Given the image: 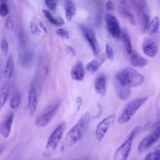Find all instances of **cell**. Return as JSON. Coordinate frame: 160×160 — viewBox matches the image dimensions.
I'll use <instances>...</instances> for the list:
<instances>
[{"label":"cell","instance_id":"obj_1","mask_svg":"<svg viewBox=\"0 0 160 160\" xmlns=\"http://www.w3.org/2000/svg\"><path fill=\"white\" fill-rule=\"evenodd\" d=\"M91 118L89 112H85L76 122V123L69 130L65 138V145L67 147H72L78 143L86 133Z\"/></svg>","mask_w":160,"mask_h":160},{"label":"cell","instance_id":"obj_2","mask_svg":"<svg viewBox=\"0 0 160 160\" xmlns=\"http://www.w3.org/2000/svg\"><path fill=\"white\" fill-rule=\"evenodd\" d=\"M116 81L130 88H136L142 84L144 78L135 69L126 67L117 72Z\"/></svg>","mask_w":160,"mask_h":160},{"label":"cell","instance_id":"obj_3","mask_svg":"<svg viewBox=\"0 0 160 160\" xmlns=\"http://www.w3.org/2000/svg\"><path fill=\"white\" fill-rule=\"evenodd\" d=\"M140 131V126H137L132 129L124 142L116 149L114 152L115 160H127L132 148L133 140L139 134Z\"/></svg>","mask_w":160,"mask_h":160},{"label":"cell","instance_id":"obj_4","mask_svg":"<svg viewBox=\"0 0 160 160\" xmlns=\"http://www.w3.org/2000/svg\"><path fill=\"white\" fill-rule=\"evenodd\" d=\"M148 96H146L130 101L124 107L122 112L118 117L117 122L119 124H125L129 121L138 109L146 102Z\"/></svg>","mask_w":160,"mask_h":160},{"label":"cell","instance_id":"obj_5","mask_svg":"<svg viewBox=\"0 0 160 160\" xmlns=\"http://www.w3.org/2000/svg\"><path fill=\"white\" fill-rule=\"evenodd\" d=\"M66 122L64 121H62L56 126L51 134L45 147L44 154L46 155L49 156L56 149L62 137L66 128Z\"/></svg>","mask_w":160,"mask_h":160},{"label":"cell","instance_id":"obj_6","mask_svg":"<svg viewBox=\"0 0 160 160\" xmlns=\"http://www.w3.org/2000/svg\"><path fill=\"white\" fill-rule=\"evenodd\" d=\"M60 101L56 99L47 108V109L36 120V125L39 128L47 126L54 118L60 107Z\"/></svg>","mask_w":160,"mask_h":160},{"label":"cell","instance_id":"obj_7","mask_svg":"<svg viewBox=\"0 0 160 160\" xmlns=\"http://www.w3.org/2000/svg\"><path fill=\"white\" fill-rule=\"evenodd\" d=\"M159 41V34L157 32L150 37L144 39L142 48L144 53L150 58L156 56L158 52V45Z\"/></svg>","mask_w":160,"mask_h":160},{"label":"cell","instance_id":"obj_8","mask_svg":"<svg viewBox=\"0 0 160 160\" xmlns=\"http://www.w3.org/2000/svg\"><path fill=\"white\" fill-rule=\"evenodd\" d=\"M106 29L109 34L114 39H119L121 36V31L119 21L116 16L108 12L105 15Z\"/></svg>","mask_w":160,"mask_h":160},{"label":"cell","instance_id":"obj_9","mask_svg":"<svg viewBox=\"0 0 160 160\" xmlns=\"http://www.w3.org/2000/svg\"><path fill=\"white\" fill-rule=\"evenodd\" d=\"M116 119L114 114H110L104 118L97 125L95 130V138L98 141H101L106 135L108 129L114 124Z\"/></svg>","mask_w":160,"mask_h":160},{"label":"cell","instance_id":"obj_10","mask_svg":"<svg viewBox=\"0 0 160 160\" xmlns=\"http://www.w3.org/2000/svg\"><path fill=\"white\" fill-rule=\"evenodd\" d=\"M80 27L82 33L91 49L94 55L98 56L100 53V46L95 34L90 28L85 26L81 25Z\"/></svg>","mask_w":160,"mask_h":160},{"label":"cell","instance_id":"obj_11","mask_svg":"<svg viewBox=\"0 0 160 160\" xmlns=\"http://www.w3.org/2000/svg\"><path fill=\"white\" fill-rule=\"evenodd\" d=\"M160 138V125L156 128V129L150 134L144 137L139 143L138 150L139 153L144 152L149 148L153 144H154Z\"/></svg>","mask_w":160,"mask_h":160},{"label":"cell","instance_id":"obj_12","mask_svg":"<svg viewBox=\"0 0 160 160\" xmlns=\"http://www.w3.org/2000/svg\"><path fill=\"white\" fill-rule=\"evenodd\" d=\"M38 104L37 91L34 84L30 86L28 96V108L31 116H33L36 111Z\"/></svg>","mask_w":160,"mask_h":160},{"label":"cell","instance_id":"obj_13","mask_svg":"<svg viewBox=\"0 0 160 160\" xmlns=\"http://www.w3.org/2000/svg\"><path fill=\"white\" fill-rule=\"evenodd\" d=\"M14 121V114L10 112L0 124V135L4 138H8L11 132Z\"/></svg>","mask_w":160,"mask_h":160},{"label":"cell","instance_id":"obj_14","mask_svg":"<svg viewBox=\"0 0 160 160\" xmlns=\"http://www.w3.org/2000/svg\"><path fill=\"white\" fill-rule=\"evenodd\" d=\"M106 54H99L95 59L91 60L86 64V70L91 74L96 72L106 61Z\"/></svg>","mask_w":160,"mask_h":160},{"label":"cell","instance_id":"obj_15","mask_svg":"<svg viewBox=\"0 0 160 160\" xmlns=\"http://www.w3.org/2000/svg\"><path fill=\"white\" fill-rule=\"evenodd\" d=\"M94 89L101 96H105L106 92V78L104 74H99L94 81Z\"/></svg>","mask_w":160,"mask_h":160},{"label":"cell","instance_id":"obj_16","mask_svg":"<svg viewBox=\"0 0 160 160\" xmlns=\"http://www.w3.org/2000/svg\"><path fill=\"white\" fill-rule=\"evenodd\" d=\"M85 69L81 62H76L71 71L72 79L76 81H82L85 77Z\"/></svg>","mask_w":160,"mask_h":160},{"label":"cell","instance_id":"obj_17","mask_svg":"<svg viewBox=\"0 0 160 160\" xmlns=\"http://www.w3.org/2000/svg\"><path fill=\"white\" fill-rule=\"evenodd\" d=\"M115 89L117 96L119 99L124 101L129 98L131 92V88L129 86L116 81Z\"/></svg>","mask_w":160,"mask_h":160},{"label":"cell","instance_id":"obj_18","mask_svg":"<svg viewBox=\"0 0 160 160\" xmlns=\"http://www.w3.org/2000/svg\"><path fill=\"white\" fill-rule=\"evenodd\" d=\"M130 62L133 66L139 68H143L149 62L147 59L139 55L138 52L134 50H132L130 54Z\"/></svg>","mask_w":160,"mask_h":160},{"label":"cell","instance_id":"obj_19","mask_svg":"<svg viewBox=\"0 0 160 160\" xmlns=\"http://www.w3.org/2000/svg\"><path fill=\"white\" fill-rule=\"evenodd\" d=\"M64 6L66 18L70 22L76 14V6L72 0H64Z\"/></svg>","mask_w":160,"mask_h":160},{"label":"cell","instance_id":"obj_20","mask_svg":"<svg viewBox=\"0 0 160 160\" xmlns=\"http://www.w3.org/2000/svg\"><path fill=\"white\" fill-rule=\"evenodd\" d=\"M42 12L44 14V16H45L46 19L51 24H53L58 27L62 26V25L64 24V21L61 17L58 16V17L55 18L52 16V14L49 11H48L47 9H42Z\"/></svg>","mask_w":160,"mask_h":160},{"label":"cell","instance_id":"obj_21","mask_svg":"<svg viewBox=\"0 0 160 160\" xmlns=\"http://www.w3.org/2000/svg\"><path fill=\"white\" fill-rule=\"evenodd\" d=\"M14 62L13 58L11 55H9L7 59L6 64L4 69V76L8 79H11L14 74Z\"/></svg>","mask_w":160,"mask_h":160},{"label":"cell","instance_id":"obj_22","mask_svg":"<svg viewBox=\"0 0 160 160\" xmlns=\"http://www.w3.org/2000/svg\"><path fill=\"white\" fill-rule=\"evenodd\" d=\"M159 26H160L159 18L158 16H156L153 19H152L149 23V25L147 28V31L148 34L151 36L158 32Z\"/></svg>","mask_w":160,"mask_h":160},{"label":"cell","instance_id":"obj_23","mask_svg":"<svg viewBox=\"0 0 160 160\" xmlns=\"http://www.w3.org/2000/svg\"><path fill=\"white\" fill-rule=\"evenodd\" d=\"M121 38L122 39V41L123 42L124 44V49L126 51V52L130 55V54L132 52V46H131V39H130V37L128 34V32H127V31L125 29H124L122 32H121Z\"/></svg>","mask_w":160,"mask_h":160},{"label":"cell","instance_id":"obj_24","mask_svg":"<svg viewBox=\"0 0 160 160\" xmlns=\"http://www.w3.org/2000/svg\"><path fill=\"white\" fill-rule=\"evenodd\" d=\"M139 12H141V31L142 32H144L146 31H147L148 26L149 25V23L150 22V18L149 15L144 12L142 8H138Z\"/></svg>","mask_w":160,"mask_h":160},{"label":"cell","instance_id":"obj_25","mask_svg":"<svg viewBox=\"0 0 160 160\" xmlns=\"http://www.w3.org/2000/svg\"><path fill=\"white\" fill-rule=\"evenodd\" d=\"M9 88L8 84H4L0 89V109L4 106L9 96Z\"/></svg>","mask_w":160,"mask_h":160},{"label":"cell","instance_id":"obj_26","mask_svg":"<svg viewBox=\"0 0 160 160\" xmlns=\"http://www.w3.org/2000/svg\"><path fill=\"white\" fill-rule=\"evenodd\" d=\"M21 103V95L19 92L16 91L12 96L10 101V107L11 109H16Z\"/></svg>","mask_w":160,"mask_h":160},{"label":"cell","instance_id":"obj_27","mask_svg":"<svg viewBox=\"0 0 160 160\" xmlns=\"http://www.w3.org/2000/svg\"><path fill=\"white\" fill-rule=\"evenodd\" d=\"M144 160H160V144L152 152H149L146 156Z\"/></svg>","mask_w":160,"mask_h":160},{"label":"cell","instance_id":"obj_28","mask_svg":"<svg viewBox=\"0 0 160 160\" xmlns=\"http://www.w3.org/2000/svg\"><path fill=\"white\" fill-rule=\"evenodd\" d=\"M30 31L32 35L35 36H38L41 33V30L38 24L36 21L32 20L30 23Z\"/></svg>","mask_w":160,"mask_h":160},{"label":"cell","instance_id":"obj_29","mask_svg":"<svg viewBox=\"0 0 160 160\" xmlns=\"http://www.w3.org/2000/svg\"><path fill=\"white\" fill-rule=\"evenodd\" d=\"M121 13L122 14V15L126 18L128 21L132 24V25H136V21L134 18L133 17V16L126 9H122L121 10Z\"/></svg>","mask_w":160,"mask_h":160},{"label":"cell","instance_id":"obj_30","mask_svg":"<svg viewBox=\"0 0 160 160\" xmlns=\"http://www.w3.org/2000/svg\"><path fill=\"white\" fill-rule=\"evenodd\" d=\"M9 12V6L7 2H3L0 4V16L4 18L8 16Z\"/></svg>","mask_w":160,"mask_h":160},{"label":"cell","instance_id":"obj_31","mask_svg":"<svg viewBox=\"0 0 160 160\" xmlns=\"http://www.w3.org/2000/svg\"><path fill=\"white\" fill-rule=\"evenodd\" d=\"M59 0H44V3L46 7L51 11H55L56 9Z\"/></svg>","mask_w":160,"mask_h":160},{"label":"cell","instance_id":"obj_32","mask_svg":"<svg viewBox=\"0 0 160 160\" xmlns=\"http://www.w3.org/2000/svg\"><path fill=\"white\" fill-rule=\"evenodd\" d=\"M14 22L12 18L10 16L6 17L4 22V28L8 31H10L13 29Z\"/></svg>","mask_w":160,"mask_h":160},{"label":"cell","instance_id":"obj_33","mask_svg":"<svg viewBox=\"0 0 160 160\" xmlns=\"http://www.w3.org/2000/svg\"><path fill=\"white\" fill-rule=\"evenodd\" d=\"M1 49L3 55L4 56H6L8 53L9 44H8V42L4 39H2L1 41Z\"/></svg>","mask_w":160,"mask_h":160},{"label":"cell","instance_id":"obj_34","mask_svg":"<svg viewBox=\"0 0 160 160\" xmlns=\"http://www.w3.org/2000/svg\"><path fill=\"white\" fill-rule=\"evenodd\" d=\"M56 34L60 38H62V39H68L69 37V33L68 32V31H66V30H64V29L62 28H59L56 31Z\"/></svg>","mask_w":160,"mask_h":160},{"label":"cell","instance_id":"obj_35","mask_svg":"<svg viewBox=\"0 0 160 160\" xmlns=\"http://www.w3.org/2000/svg\"><path fill=\"white\" fill-rule=\"evenodd\" d=\"M106 56L108 59H112L114 58V51L112 47L108 44H106Z\"/></svg>","mask_w":160,"mask_h":160},{"label":"cell","instance_id":"obj_36","mask_svg":"<svg viewBox=\"0 0 160 160\" xmlns=\"http://www.w3.org/2000/svg\"><path fill=\"white\" fill-rule=\"evenodd\" d=\"M106 8L108 11L112 12L114 10V6L111 0H108L106 4Z\"/></svg>","mask_w":160,"mask_h":160},{"label":"cell","instance_id":"obj_37","mask_svg":"<svg viewBox=\"0 0 160 160\" xmlns=\"http://www.w3.org/2000/svg\"><path fill=\"white\" fill-rule=\"evenodd\" d=\"M66 52H67L68 54H69V55H71L72 57L75 56L76 54V49L73 47H72L71 46H66Z\"/></svg>","mask_w":160,"mask_h":160},{"label":"cell","instance_id":"obj_38","mask_svg":"<svg viewBox=\"0 0 160 160\" xmlns=\"http://www.w3.org/2000/svg\"><path fill=\"white\" fill-rule=\"evenodd\" d=\"M82 99L81 98V97L78 96L76 99V106H77V110L79 111L81 105H82Z\"/></svg>","mask_w":160,"mask_h":160},{"label":"cell","instance_id":"obj_39","mask_svg":"<svg viewBox=\"0 0 160 160\" xmlns=\"http://www.w3.org/2000/svg\"><path fill=\"white\" fill-rule=\"evenodd\" d=\"M119 1L120 3H121V4H123L126 2V0H119Z\"/></svg>","mask_w":160,"mask_h":160},{"label":"cell","instance_id":"obj_40","mask_svg":"<svg viewBox=\"0 0 160 160\" xmlns=\"http://www.w3.org/2000/svg\"><path fill=\"white\" fill-rule=\"evenodd\" d=\"M3 2H7V0H0V4Z\"/></svg>","mask_w":160,"mask_h":160},{"label":"cell","instance_id":"obj_41","mask_svg":"<svg viewBox=\"0 0 160 160\" xmlns=\"http://www.w3.org/2000/svg\"><path fill=\"white\" fill-rule=\"evenodd\" d=\"M78 160H89L88 158H82V159H79Z\"/></svg>","mask_w":160,"mask_h":160},{"label":"cell","instance_id":"obj_42","mask_svg":"<svg viewBox=\"0 0 160 160\" xmlns=\"http://www.w3.org/2000/svg\"><path fill=\"white\" fill-rule=\"evenodd\" d=\"M2 151H3V147H0V154L2 152Z\"/></svg>","mask_w":160,"mask_h":160},{"label":"cell","instance_id":"obj_43","mask_svg":"<svg viewBox=\"0 0 160 160\" xmlns=\"http://www.w3.org/2000/svg\"><path fill=\"white\" fill-rule=\"evenodd\" d=\"M54 160H61V159H54Z\"/></svg>","mask_w":160,"mask_h":160}]
</instances>
